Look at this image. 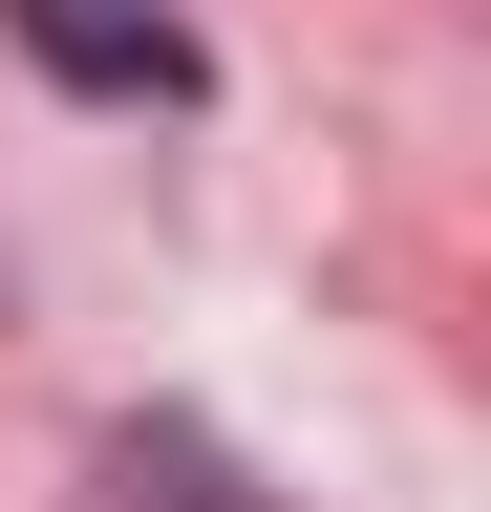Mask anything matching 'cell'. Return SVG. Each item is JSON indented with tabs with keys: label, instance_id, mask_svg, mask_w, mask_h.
I'll use <instances>...</instances> for the list:
<instances>
[{
	"label": "cell",
	"instance_id": "cell-1",
	"mask_svg": "<svg viewBox=\"0 0 491 512\" xmlns=\"http://www.w3.org/2000/svg\"><path fill=\"white\" fill-rule=\"evenodd\" d=\"M22 22V64H65L86 107H193V22L171 0H0Z\"/></svg>",
	"mask_w": 491,
	"mask_h": 512
},
{
	"label": "cell",
	"instance_id": "cell-2",
	"mask_svg": "<svg viewBox=\"0 0 491 512\" xmlns=\"http://www.w3.org/2000/svg\"><path fill=\"white\" fill-rule=\"evenodd\" d=\"M86 512H278V491L235 470L214 427H107V470H86Z\"/></svg>",
	"mask_w": 491,
	"mask_h": 512
}]
</instances>
